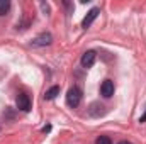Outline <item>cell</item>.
Instances as JSON below:
<instances>
[{"instance_id":"6da1fadb","label":"cell","mask_w":146,"mask_h":144,"mask_svg":"<svg viewBox=\"0 0 146 144\" xmlns=\"http://www.w3.org/2000/svg\"><path fill=\"white\" fill-rule=\"evenodd\" d=\"M80 102H82V90H80L78 87L70 88L68 93H66V104H68L70 107H78Z\"/></svg>"},{"instance_id":"277c9868","label":"cell","mask_w":146,"mask_h":144,"mask_svg":"<svg viewBox=\"0 0 146 144\" xmlns=\"http://www.w3.org/2000/svg\"><path fill=\"white\" fill-rule=\"evenodd\" d=\"M17 108L22 112H29L31 110V98L27 93H19L17 95Z\"/></svg>"},{"instance_id":"ba28073f","label":"cell","mask_w":146,"mask_h":144,"mask_svg":"<svg viewBox=\"0 0 146 144\" xmlns=\"http://www.w3.org/2000/svg\"><path fill=\"white\" fill-rule=\"evenodd\" d=\"M10 10V2L9 0H0V15H5Z\"/></svg>"},{"instance_id":"8992f818","label":"cell","mask_w":146,"mask_h":144,"mask_svg":"<svg viewBox=\"0 0 146 144\" xmlns=\"http://www.w3.org/2000/svg\"><path fill=\"white\" fill-rule=\"evenodd\" d=\"M100 93H102V97H106V98H110V97L114 95V81H112V80H104V81H102V85H100Z\"/></svg>"},{"instance_id":"30bf717a","label":"cell","mask_w":146,"mask_h":144,"mask_svg":"<svg viewBox=\"0 0 146 144\" xmlns=\"http://www.w3.org/2000/svg\"><path fill=\"white\" fill-rule=\"evenodd\" d=\"M39 5H41V9H42V12H44V14L48 15V14H49V5H48V3H44V2H41Z\"/></svg>"},{"instance_id":"4fadbf2b","label":"cell","mask_w":146,"mask_h":144,"mask_svg":"<svg viewBox=\"0 0 146 144\" xmlns=\"http://www.w3.org/2000/svg\"><path fill=\"white\" fill-rule=\"evenodd\" d=\"M119 144H131V143H129V141H121Z\"/></svg>"},{"instance_id":"8fae6325","label":"cell","mask_w":146,"mask_h":144,"mask_svg":"<svg viewBox=\"0 0 146 144\" xmlns=\"http://www.w3.org/2000/svg\"><path fill=\"white\" fill-rule=\"evenodd\" d=\"M49 131H51V126H44L42 127V132H49Z\"/></svg>"},{"instance_id":"7c38bea8","label":"cell","mask_w":146,"mask_h":144,"mask_svg":"<svg viewBox=\"0 0 146 144\" xmlns=\"http://www.w3.org/2000/svg\"><path fill=\"white\" fill-rule=\"evenodd\" d=\"M139 122H146V112L141 115V117H139Z\"/></svg>"},{"instance_id":"52a82bcc","label":"cell","mask_w":146,"mask_h":144,"mask_svg":"<svg viewBox=\"0 0 146 144\" xmlns=\"http://www.w3.org/2000/svg\"><path fill=\"white\" fill-rule=\"evenodd\" d=\"M56 95H60V87H58V85H54V87H51L49 90H46L44 98H46V100H53V98H56Z\"/></svg>"},{"instance_id":"5b68a950","label":"cell","mask_w":146,"mask_h":144,"mask_svg":"<svg viewBox=\"0 0 146 144\" xmlns=\"http://www.w3.org/2000/svg\"><path fill=\"white\" fill-rule=\"evenodd\" d=\"M95 58H97L95 51H85V53L82 54L80 63H82V66H83V68H92V66H94V63H95Z\"/></svg>"},{"instance_id":"7a4b0ae2","label":"cell","mask_w":146,"mask_h":144,"mask_svg":"<svg viewBox=\"0 0 146 144\" xmlns=\"http://www.w3.org/2000/svg\"><path fill=\"white\" fill-rule=\"evenodd\" d=\"M51 42H53V36L49 32H42L31 41V46L33 48H42V46H49Z\"/></svg>"},{"instance_id":"3957f363","label":"cell","mask_w":146,"mask_h":144,"mask_svg":"<svg viewBox=\"0 0 146 144\" xmlns=\"http://www.w3.org/2000/svg\"><path fill=\"white\" fill-rule=\"evenodd\" d=\"M99 14H100V9H99V7H94L92 10H88L87 15H85V19L82 20V27H83V29H88V27L94 24V20L99 17Z\"/></svg>"},{"instance_id":"9c48e42d","label":"cell","mask_w":146,"mask_h":144,"mask_svg":"<svg viewBox=\"0 0 146 144\" xmlns=\"http://www.w3.org/2000/svg\"><path fill=\"white\" fill-rule=\"evenodd\" d=\"M95 144H112V141H110L109 136H100V137H97Z\"/></svg>"}]
</instances>
